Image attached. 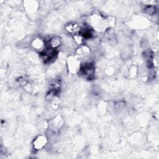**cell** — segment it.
Instances as JSON below:
<instances>
[{
    "mask_svg": "<svg viewBox=\"0 0 159 159\" xmlns=\"http://www.w3.org/2000/svg\"><path fill=\"white\" fill-rule=\"evenodd\" d=\"M46 138L44 137L40 136L37 139L36 141H35L34 146L39 149V148H41L42 147L44 146V145H46Z\"/></svg>",
    "mask_w": 159,
    "mask_h": 159,
    "instance_id": "cell-1",
    "label": "cell"
},
{
    "mask_svg": "<svg viewBox=\"0 0 159 159\" xmlns=\"http://www.w3.org/2000/svg\"><path fill=\"white\" fill-rule=\"evenodd\" d=\"M49 44L51 48L54 49L59 47L60 44V40L58 38H53L49 42Z\"/></svg>",
    "mask_w": 159,
    "mask_h": 159,
    "instance_id": "cell-2",
    "label": "cell"
}]
</instances>
